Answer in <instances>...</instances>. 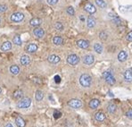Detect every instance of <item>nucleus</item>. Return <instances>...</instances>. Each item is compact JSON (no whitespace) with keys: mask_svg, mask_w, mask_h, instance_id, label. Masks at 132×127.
<instances>
[{"mask_svg":"<svg viewBox=\"0 0 132 127\" xmlns=\"http://www.w3.org/2000/svg\"><path fill=\"white\" fill-rule=\"evenodd\" d=\"M79 83L84 88H89L92 83L91 76L87 74V73H83L81 76L79 77Z\"/></svg>","mask_w":132,"mask_h":127,"instance_id":"nucleus-1","label":"nucleus"},{"mask_svg":"<svg viewBox=\"0 0 132 127\" xmlns=\"http://www.w3.org/2000/svg\"><path fill=\"white\" fill-rule=\"evenodd\" d=\"M103 77H104L105 82H106L109 85H113V84H115V83H116V80L113 77V73H111V72H109V71L104 72V74H103Z\"/></svg>","mask_w":132,"mask_h":127,"instance_id":"nucleus-2","label":"nucleus"},{"mask_svg":"<svg viewBox=\"0 0 132 127\" xmlns=\"http://www.w3.org/2000/svg\"><path fill=\"white\" fill-rule=\"evenodd\" d=\"M10 19L13 22H15V23H18V22H21L23 21L24 19V14L21 12H15V13H13L11 17H10Z\"/></svg>","mask_w":132,"mask_h":127,"instance_id":"nucleus-3","label":"nucleus"},{"mask_svg":"<svg viewBox=\"0 0 132 127\" xmlns=\"http://www.w3.org/2000/svg\"><path fill=\"white\" fill-rule=\"evenodd\" d=\"M31 105V99L30 98H23L17 103L18 108H27Z\"/></svg>","mask_w":132,"mask_h":127,"instance_id":"nucleus-4","label":"nucleus"},{"mask_svg":"<svg viewBox=\"0 0 132 127\" xmlns=\"http://www.w3.org/2000/svg\"><path fill=\"white\" fill-rule=\"evenodd\" d=\"M79 62V57L75 54H72L67 57V63L71 65H76Z\"/></svg>","mask_w":132,"mask_h":127,"instance_id":"nucleus-5","label":"nucleus"},{"mask_svg":"<svg viewBox=\"0 0 132 127\" xmlns=\"http://www.w3.org/2000/svg\"><path fill=\"white\" fill-rule=\"evenodd\" d=\"M68 106L71 107L72 108H75V109H78V108H81L82 107V102L79 100V99H71L69 102H68Z\"/></svg>","mask_w":132,"mask_h":127,"instance_id":"nucleus-6","label":"nucleus"},{"mask_svg":"<svg viewBox=\"0 0 132 127\" xmlns=\"http://www.w3.org/2000/svg\"><path fill=\"white\" fill-rule=\"evenodd\" d=\"M94 62H95V57L91 54L86 55L83 57V63L85 64H87V65H91V64H94Z\"/></svg>","mask_w":132,"mask_h":127,"instance_id":"nucleus-7","label":"nucleus"},{"mask_svg":"<svg viewBox=\"0 0 132 127\" xmlns=\"http://www.w3.org/2000/svg\"><path fill=\"white\" fill-rule=\"evenodd\" d=\"M33 35L38 38H43L45 36V31L42 28H35L33 30Z\"/></svg>","mask_w":132,"mask_h":127,"instance_id":"nucleus-8","label":"nucleus"},{"mask_svg":"<svg viewBox=\"0 0 132 127\" xmlns=\"http://www.w3.org/2000/svg\"><path fill=\"white\" fill-rule=\"evenodd\" d=\"M30 61H31L30 60V57H29L28 55H23L20 58V63H21L22 65H24V66L29 65L30 64Z\"/></svg>","mask_w":132,"mask_h":127,"instance_id":"nucleus-9","label":"nucleus"},{"mask_svg":"<svg viewBox=\"0 0 132 127\" xmlns=\"http://www.w3.org/2000/svg\"><path fill=\"white\" fill-rule=\"evenodd\" d=\"M77 46L82 49H87L89 47V42L85 39H79L77 41Z\"/></svg>","mask_w":132,"mask_h":127,"instance_id":"nucleus-10","label":"nucleus"},{"mask_svg":"<svg viewBox=\"0 0 132 127\" xmlns=\"http://www.w3.org/2000/svg\"><path fill=\"white\" fill-rule=\"evenodd\" d=\"M84 9L85 11H87L88 13H95L96 12V8L95 7V6H93L91 3H87L85 5V6H84Z\"/></svg>","mask_w":132,"mask_h":127,"instance_id":"nucleus-11","label":"nucleus"},{"mask_svg":"<svg viewBox=\"0 0 132 127\" xmlns=\"http://www.w3.org/2000/svg\"><path fill=\"white\" fill-rule=\"evenodd\" d=\"M26 50L28 53H35L36 51L38 50V45L35 44V43H30L27 46Z\"/></svg>","mask_w":132,"mask_h":127,"instance_id":"nucleus-12","label":"nucleus"},{"mask_svg":"<svg viewBox=\"0 0 132 127\" xmlns=\"http://www.w3.org/2000/svg\"><path fill=\"white\" fill-rule=\"evenodd\" d=\"M123 76H124V80H125L127 83H130V82H132V70L131 69H128V70H126Z\"/></svg>","mask_w":132,"mask_h":127,"instance_id":"nucleus-13","label":"nucleus"},{"mask_svg":"<svg viewBox=\"0 0 132 127\" xmlns=\"http://www.w3.org/2000/svg\"><path fill=\"white\" fill-rule=\"evenodd\" d=\"M0 49L4 52H6V51H9L10 49H12V43L10 41H6L4 42L3 44L1 45V48Z\"/></svg>","mask_w":132,"mask_h":127,"instance_id":"nucleus-14","label":"nucleus"},{"mask_svg":"<svg viewBox=\"0 0 132 127\" xmlns=\"http://www.w3.org/2000/svg\"><path fill=\"white\" fill-rule=\"evenodd\" d=\"M47 60H48V62L51 64H57L60 62V57H58V56H55V55H51V56H49L48 57V58H47Z\"/></svg>","mask_w":132,"mask_h":127,"instance_id":"nucleus-15","label":"nucleus"},{"mask_svg":"<svg viewBox=\"0 0 132 127\" xmlns=\"http://www.w3.org/2000/svg\"><path fill=\"white\" fill-rule=\"evenodd\" d=\"M105 114L103 113V112H97L95 114V119L98 122H103V121L105 120Z\"/></svg>","mask_w":132,"mask_h":127,"instance_id":"nucleus-16","label":"nucleus"},{"mask_svg":"<svg viewBox=\"0 0 132 127\" xmlns=\"http://www.w3.org/2000/svg\"><path fill=\"white\" fill-rule=\"evenodd\" d=\"M88 105H89V108H91V109H96V108H97L98 107H99V105H100V101L96 99H94L89 102Z\"/></svg>","mask_w":132,"mask_h":127,"instance_id":"nucleus-17","label":"nucleus"},{"mask_svg":"<svg viewBox=\"0 0 132 127\" xmlns=\"http://www.w3.org/2000/svg\"><path fill=\"white\" fill-rule=\"evenodd\" d=\"M41 22H42L41 19L36 17V18H32V19L30 21V24L31 26H33V27H38V26H39L41 24Z\"/></svg>","mask_w":132,"mask_h":127,"instance_id":"nucleus-18","label":"nucleus"},{"mask_svg":"<svg viewBox=\"0 0 132 127\" xmlns=\"http://www.w3.org/2000/svg\"><path fill=\"white\" fill-rule=\"evenodd\" d=\"M127 57H128L127 52L124 50H121L119 53V55H118V60H119L120 62H124V61L127 59Z\"/></svg>","mask_w":132,"mask_h":127,"instance_id":"nucleus-19","label":"nucleus"},{"mask_svg":"<svg viewBox=\"0 0 132 127\" xmlns=\"http://www.w3.org/2000/svg\"><path fill=\"white\" fill-rule=\"evenodd\" d=\"M15 124L18 127H24L26 125V123L21 116H17L15 118Z\"/></svg>","mask_w":132,"mask_h":127,"instance_id":"nucleus-20","label":"nucleus"},{"mask_svg":"<svg viewBox=\"0 0 132 127\" xmlns=\"http://www.w3.org/2000/svg\"><path fill=\"white\" fill-rule=\"evenodd\" d=\"M96 20L95 18H93L92 16H89L88 19H87V25H88V28H93L96 26Z\"/></svg>","mask_w":132,"mask_h":127,"instance_id":"nucleus-21","label":"nucleus"},{"mask_svg":"<svg viewBox=\"0 0 132 127\" xmlns=\"http://www.w3.org/2000/svg\"><path fill=\"white\" fill-rule=\"evenodd\" d=\"M10 73L13 74V75H17L20 73V67L18 65H16V64L11 65L10 66Z\"/></svg>","mask_w":132,"mask_h":127,"instance_id":"nucleus-22","label":"nucleus"},{"mask_svg":"<svg viewBox=\"0 0 132 127\" xmlns=\"http://www.w3.org/2000/svg\"><path fill=\"white\" fill-rule=\"evenodd\" d=\"M53 42L54 45H56V46H60V45L63 44V39L62 37H60V36H55V37H54L53 38Z\"/></svg>","mask_w":132,"mask_h":127,"instance_id":"nucleus-23","label":"nucleus"},{"mask_svg":"<svg viewBox=\"0 0 132 127\" xmlns=\"http://www.w3.org/2000/svg\"><path fill=\"white\" fill-rule=\"evenodd\" d=\"M44 98V93L43 91H41V90H37L36 91V94H35V99L37 101H41L42 99Z\"/></svg>","mask_w":132,"mask_h":127,"instance_id":"nucleus-24","label":"nucleus"},{"mask_svg":"<svg viewBox=\"0 0 132 127\" xmlns=\"http://www.w3.org/2000/svg\"><path fill=\"white\" fill-rule=\"evenodd\" d=\"M13 42L17 46H22V38L19 35H14V37L13 38Z\"/></svg>","mask_w":132,"mask_h":127,"instance_id":"nucleus-25","label":"nucleus"},{"mask_svg":"<svg viewBox=\"0 0 132 127\" xmlns=\"http://www.w3.org/2000/svg\"><path fill=\"white\" fill-rule=\"evenodd\" d=\"M103 46L100 44V43H96V44L94 45V50L96 52V53H98V54H101L102 52H103Z\"/></svg>","mask_w":132,"mask_h":127,"instance_id":"nucleus-26","label":"nucleus"},{"mask_svg":"<svg viewBox=\"0 0 132 127\" xmlns=\"http://www.w3.org/2000/svg\"><path fill=\"white\" fill-rule=\"evenodd\" d=\"M117 109V107L114 104H109L108 107H107V111L109 112L110 114H113V113H115Z\"/></svg>","mask_w":132,"mask_h":127,"instance_id":"nucleus-27","label":"nucleus"},{"mask_svg":"<svg viewBox=\"0 0 132 127\" xmlns=\"http://www.w3.org/2000/svg\"><path fill=\"white\" fill-rule=\"evenodd\" d=\"M96 6H99L100 8H105L107 6V4L105 1L104 0H96Z\"/></svg>","mask_w":132,"mask_h":127,"instance_id":"nucleus-28","label":"nucleus"},{"mask_svg":"<svg viewBox=\"0 0 132 127\" xmlns=\"http://www.w3.org/2000/svg\"><path fill=\"white\" fill-rule=\"evenodd\" d=\"M22 95H23V92H22V90H21V89H17V90L14 91V93H13V98L16 99H19L22 98Z\"/></svg>","mask_w":132,"mask_h":127,"instance_id":"nucleus-29","label":"nucleus"},{"mask_svg":"<svg viewBox=\"0 0 132 127\" xmlns=\"http://www.w3.org/2000/svg\"><path fill=\"white\" fill-rule=\"evenodd\" d=\"M54 29L55 30H57V31H63V23L62 22H57L54 23Z\"/></svg>","mask_w":132,"mask_h":127,"instance_id":"nucleus-30","label":"nucleus"},{"mask_svg":"<svg viewBox=\"0 0 132 127\" xmlns=\"http://www.w3.org/2000/svg\"><path fill=\"white\" fill-rule=\"evenodd\" d=\"M66 12H67V13L69 14V15H74L75 14V11H74V8H73L72 6H69L68 8H67V10H66Z\"/></svg>","mask_w":132,"mask_h":127,"instance_id":"nucleus-31","label":"nucleus"},{"mask_svg":"<svg viewBox=\"0 0 132 127\" xmlns=\"http://www.w3.org/2000/svg\"><path fill=\"white\" fill-rule=\"evenodd\" d=\"M107 37H108V35L106 34L105 32H101L100 33H99V38H100L102 40H106Z\"/></svg>","mask_w":132,"mask_h":127,"instance_id":"nucleus-32","label":"nucleus"},{"mask_svg":"<svg viewBox=\"0 0 132 127\" xmlns=\"http://www.w3.org/2000/svg\"><path fill=\"white\" fill-rule=\"evenodd\" d=\"M8 7L6 5H0V13H5L6 11H7Z\"/></svg>","mask_w":132,"mask_h":127,"instance_id":"nucleus-33","label":"nucleus"},{"mask_svg":"<svg viewBox=\"0 0 132 127\" xmlns=\"http://www.w3.org/2000/svg\"><path fill=\"white\" fill-rule=\"evenodd\" d=\"M58 1L59 0H47V2L48 5H50V6H54V5H56L58 3Z\"/></svg>","mask_w":132,"mask_h":127,"instance_id":"nucleus-34","label":"nucleus"},{"mask_svg":"<svg viewBox=\"0 0 132 127\" xmlns=\"http://www.w3.org/2000/svg\"><path fill=\"white\" fill-rule=\"evenodd\" d=\"M126 39L128 40V41H132V31L131 32H129L127 36H126Z\"/></svg>","mask_w":132,"mask_h":127,"instance_id":"nucleus-35","label":"nucleus"},{"mask_svg":"<svg viewBox=\"0 0 132 127\" xmlns=\"http://www.w3.org/2000/svg\"><path fill=\"white\" fill-rule=\"evenodd\" d=\"M126 116L129 117V119H132V109H129L126 112Z\"/></svg>","mask_w":132,"mask_h":127,"instance_id":"nucleus-36","label":"nucleus"},{"mask_svg":"<svg viewBox=\"0 0 132 127\" xmlns=\"http://www.w3.org/2000/svg\"><path fill=\"white\" fill-rule=\"evenodd\" d=\"M61 115H62V114H61V113H60V112H54V118H59Z\"/></svg>","mask_w":132,"mask_h":127,"instance_id":"nucleus-37","label":"nucleus"},{"mask_svg":"<svg viewBox=\"0 0 132 127\" xmlns=\"http://www.w3.org/2000/svg\"><path fill=\"white\" fill-rule=\"evenodd\" d=\"M5 127H13V126L11 124H10V123H8V124H6V125H5Z\"/></svg>","mask_w":132,"mask_h":127,"instance_id":"nucleus-38","label":"nucleus"},{"mask_svg":"<svg viewBox=\"0 0 132 127\" xmlns=\"http://www.w3.org/2000/svg\"><path fill=\"white\" fill-rule=\"evenodd\" d=\"M55 82H56V83H59L60 82V77L59 76H55Z\"/></svg>","mask_w":132,"mask_h":127,"instance_id":"nucleus-39","label":"nucleus"},{"mask_svg":"<svg viewBox=\"0 0 132 127\" xmlns=\"http://www.w3.org/2000/svg\"><path fill=\"white\" fill-rule=\"evenodd\" d=\"M1 22H2V20H1V18H0V23H1Z\"/></svg>","mask_w":132,"mask_h":127,"instance_id":"nucleus-40","label":"nucleus"},{"mask_svg":"<svg viewBox=\"0 0 132 127\" xmlns=\"http://www.w3.org/2000/svg\"><path fill=\"white\" fill-rule=\"evenodd\" d=\"M1 91H2V89H1V88H0V93H1Z\"/></svg>","mask_w":132,"mask_h":127,"instance_id":"nucleus-41","label":"nucleus"},{"mask_svg":"<svg viewBox=\"0 0 132 127\" xmlns=\"http://www.w3.org/2000/svg\"><path fill=\"white\" fill-rule=\"evenodd\" d=\"M131 47H132V45H131Z\"/></svg>","mask_w":132,"mask_h":127,"instance_id":"nucleus-42","label":"nucleus"}]
</instances>
